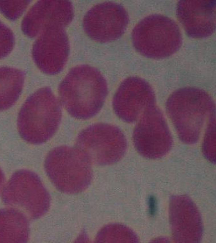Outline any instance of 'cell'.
Listing matches in <instances>:
<instances>
[{
    "mask_svg": "<svg viewBox=\"0 0 216 243\" xmlns=\"http://www.w3.org/2000/svg\"><path fill=\"white\" fill-rule=\"evenodd\" d=\"M107 93V83L103 75L89 65L74 68L61 86L65 108L78 119H88L97 114L103 105Z\"/></svg>",
    "mask_w": 216,
    "mask_h": 243,
    "instance_id": "cell-1",
    "label": "cell"
},
{
    "mask_svg": "<svg viewBox=\"0 0 216 243\" xmlns=\"http://www.w3.org/2000/svg\"><path fill=\"white\" fill-rule=\"evenodd\" d=\"M166 110L180 139L191 145L198 141L206 120L215 114V103L203 90L188 87L170 96Z\"/></svg>",
    "mask_w": 216,
    "mask_h": 243,
    "instance_id": "cell-2",
    "label": "cell"
},
{
    "mask_svg": "<svg viewBox=\"0 0 216 243\" xmlns=\"http://www.w3.org/2000/svg\"><path fill=\"white\" fill-rule=\"evenodd\" d=\"M91 164L78 148L63 146L49 152L44 161V169L58 191L77 194L84 191L91 182Z\"/></svg>",
    "mask_w": 216,
    "mask_h": 243,
    "instance_id": "cell-3",
    "label": "cell"
},
{
    "mask_svg": "<svg viewBox=\"0 0 216 243\" xmlns=\"http://www.w3.org/2000/svg\"><path fill=\"white\" fill-rule=\"evenodd\" d=\"M133 46L146 57L163 58L180 48L182 35L172 19L162 15H151L142 19L132 32Z\"/></svg>",
    "mask_w": 216,
    "mask_h": 243,
    "instance_id": "cell-4",
    "label": "cell"
},
{
    "mask_svg": "<svg viewBox=\"0 0 216 243\" xmlns=\"http://www.w3.org/2000/svg\"><path fill=\"white\" fill-rule=\"evenodd\" d=\"M5 205L21 211L30 219L36 220L47 213L50 194L34 172L27 170L14 173L3 189Z\"/></svg>",
    "mask_w": 216,
    "mask_h": 243,
    "instance_id": "cell-5",
    "label": "cell"
},
{
    "mask_svg": "<svg viewBox=\"0 0 216 243\" xmlns=\"http://www.w3.org/2000/svg\"><path fill=\"white\" fill-rule=\"evenodd\" d=\"M77 148L91 163L111 165L120 160L126 153L127 140L117 127L98 123L90 125L79 134Z\"/></svg>",
    "mask_w": 216,
    "mask_h": 243,
    "instance_id": "cell-6",
    "label": "cell"
},
{
    "mask_svg": "<svg viewBox=\"0 0 216 243\" xmlns=\"http://www.w3.org/2000/svg\"><path fill=\"white\" fill-rule=\"evenodd\" d=\"M133 139L138 151L151 159L165 156L171 149V134L162 112L156 104L147 108L139 118Z\"/></svg>",
    "mask_w": 216,
    "mask_h": 243,
    "instance_id": "cell-7",
    "label": "cell"
},
{
    "mask_svg": "<svg viewBox=\"0 0 216 243\" xmlns=\"http://www.w3.org/2000/svg\"><path fill=\"white\" fill-rule=\"evenodd\" d=\"M128 23V13L123 6L117 3L104 2L96 5L86 13L83 27L93 40L107 43L120 38Z\"/></svg>",
    "mask_w": 216,
    "mask_h": 243,
    "instance_id": "cell-8",
    "label": "cell"
},
{
    "mask_svg": "<svg viewBox=\"0 0 216 243\" xmlns=\"http://www.w3.org/2000/svg\"><path fill=\"white\" fill-rule=\"evenodd\" d=\"M115 113L127 123L135 122L148 107L156 104L155 94L146 81L130 77L123 82L113 99Z\"/></svg>",
    "mask_w": 216,
    "mask_h": 243,
    "instance_id": "cell-9",
    "label": "cell"
},
{
    "mask_svg": "<svg viewBox=\"0 0 216 243\" xmlns=\"http://www.w3.org/2000/svg\"><path fill=\"white\" fill-rule=\"evenodd\" d=\"M169 219L174 243H200L203 224L200 211L186 196H172L169 203Z\"/></svg>",
    "mask_w": 216,
    "mask_h": 243,
    "instance_id": "cell-10",
    "label": "cell"
},
{
    "mask_svg": "<svg viewBox=\"0 0 216 243\" xmlns=\"http://www.w3.org/2000/svg\"><path fill=\"white\" fill-rule=\"evenodd\" d=\"M60 120L58 106H25L18 119L19 133L27 142L40 145L55 134Z\"/></svg>",
    "mask_w": 216,
    "mask_h": 243,
    "instance_id": "cell-11",
    "label": "cell"
},
{
    "mask_svg": "<svg viewBox=\"0 0 216 243\" xmlns=\"http://www.w3.org/2000/svg\"><path fill=\"white\" fill-rule=\"evenodd\" d=\"M215 0L180 1L177 15L188 34L194 38L211 36L215 29Z\"/></svg>",
    "mask_w": 216,
    "mask_h": 243,
    "instance_id": "cell-12",
    "label": "cell"
},
{
    "mask_svg": "<svg viewBox=\"0 0 216 243\" xmlns=\"http://www.w3.org/2000/svg\"><path fill=\"white\" fill-rule=\"evenodd\" d=\"M29 222L27 216L17 209H0V243H27Z\"/></svg>",
    "mask_w": 216,
    "mask_h": 243,
    "instance_id": "cell-13",
    "label": "cell"
},
{
    "mask_svg": "<svg viewBox=\"0 0 216 243\" xmlns=\"http://www.w3.org/2000/svg\"><path fill=\"white\" fill-rule=\"evenodd\" d=\"M93 243H139V239L129 227L112 224L101 228Z\"/></svg>",
    "mask_w": 216,
    "mask_h": 243,
    "instance_id": "cell-14",
    "label": "cell"
},
{
    "mask_svg": "<svg viewBox=\"0 0 216 243\" xmlns=\"http://www.w3.org/2000/svg\"><path fill=\"white\" fill-rule=\"evenodd\" d=\"M215 114L209 118V123L204 137L203 151L205 157L213 163L215 160Z\"/></svg>",
    "mask_w": 216,
    "mask_h": 243,
    "instance_id": "cell-15",
    "label": "cell"
},
{
    "mask_svg": "<svg viewBox=\"0 0 216 243\" xmlns=\"http://www.w3.org/2000/svg\"><path fill=\"white\" fill-rule=\"evenodd\" d=\"M74 243H91L87 234L84 230L82 231L78 236Z\"/></svg>",
    "mask_w": 216,
    "mask_h": 243,
    "instance_id": "cell-16",
    "label": "cell"
},
{
    "mask_svg": "<svg viewBox=\"0 0 216 243\" xmlns=\"http://www.w3.org/2000/svg\"><path fill=\"white\" fill-rule=\"evenodd\" d=\"M150 243H171V242H170V240L168 238H167V237H159L153 239Z\"/></svg>",
    "mask_w": 216,
    "mask_h": 243,
    "instance_id": "cell-17",
    "label": "cell"
},
{
    "mask_svg": "<svg viewBox=\"0 0 216 243\" xmlns=\"http://www.w3.org/2000/svg\"><path fill=\"white\" fill-rule=\"evenodd\" d=\"M5 182V178L3 172L0 168V193L4 188V185Z\"/></svg>",
    "mask_w": 216,
    "mask_h": 243,
    "instance_id": "cell-18",
    "label": "cell"
}]
</instances>
